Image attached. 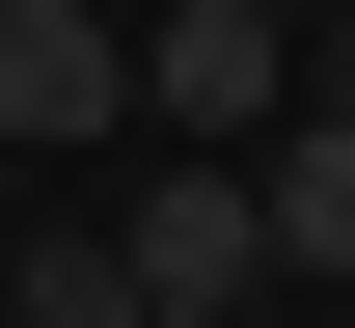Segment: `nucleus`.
<instances>
[{
	"label": "nucleus",
	"instance_id": "obj_1",
	"mask_svg": "<svg viewBox=\"0 0 355 328\" xmlns=\"http://www.w3.org/2000/svg\"><path fill=\"white\" fill-rule=\"evenodd\" d=\"M273 110H301V28H273V0H137V137L246 164Z\"/></svg>",
	"mask_w": 355,
	"mask_h": 328
},
{
	"label": "nucleus",
	"instance_id": "obj_2",
	"mask_svg": "<svg viewBox=\"0 0 355 328\" xmlns=\"http://www.w3.org/2000/svg\"><path fill=\"white\" fill-rule=\"evenodd\" d=\"M0 137H55V164L137 137V28L110 0H0Z\"/></svg>",
	"mask_w": 355,
	"mask_h": 328
},
{
	"label": "nucleus",
	"instance_id": "obj_3",
	"mask_svg": "<svg viewBox=\"0 0 355 328\" xmlns=\"http://www.w3.org/2000/svg\"><path fill=\"white\" fill-rule=\"evenodd\" d=\"M137 301H273V219H246V164H137V246H110Z\"/></svg>",
	"mask_w": 355,
	"mask_h": 328
},
{
	"label": "nucleus",
	"instance_id": "obj_4",
	"mask_svg": "<svg viewBox=\"0 0 355 328\" xmlns=\"http://www.w3.org/2000/svg\"><path fill=\"white\" fill-rule=\"evenodd\" d=\"M246 219H273V301H355V137H328V110L246 137Z\"/></svg>",
	"mask_w": 355,
	"mask_h": 328
},
{
	"label": "nucleus",
	"instance_id": "obj_5",
	"mask_svg": "<svg viewBox=\"0 0 355 328\" xmlns=\"http://www.w3.org/2000/svg\"><path fill=\"white\" fill-rule=\"evenodd\" d=\"M0 328H137V274H110V219H28V274H0Z\"/></svg>",
	"mask_w": 355,
	"mask_h": 328
},
{
	"label": "nucleus",
	"instance_id": "obj_6",
	"mask_svg": "<svg viewBox=\"0 0 355 328\" xmlns=\"http://www.w3.org/2000/svg\"><path fill=\"white\" fill-rule=\"evenodd\" d=\"M137 328H246V301H137Z\"/></svg>",
	"mask_w": 355,
	"mask_h": 328
},
{
	"label": "nucleus",
	"instance_id": "obj_7",
	"mask_svg": "<svg viewBox=\"0 0 355 328\" xmlns=\"http://www.w3.org/2000/svg\"><path fill=\"white\" fill-rule=\"evenodd\" d=\"M273 28H328V0H273Z\"/></svg>",
	"mask_w": 355,
	"mask_h": 328
},
{
	"label": "nucleus",
	"instance_id": "obj_8",
	"mask_svg": "<svg viewBox=\"0 0 355 328\" xmlns=\"http://www.w3.org/2000/svg\"><path fill=\"white\" fill-rule=\"evenodd\" d=\"M301 328H355V301H301Z\"/></svg>",
	"mask_w": 355,
	"mask_h": 328
},
{
	"label": "nucleus",
	"instance_id": "obj_9",
	"mask_svg": "<svg viewBox=\"0 0 355 328\" xmlns=\"http://www.w3.org/2000/svg\"><path fill=\"white\" fill-rule=\"evenodd\" d=\"M110 28H137V0H110Z\"/></svg>",
	"mask_w": 355,
	"mask_h": 328
}]
</instances>
